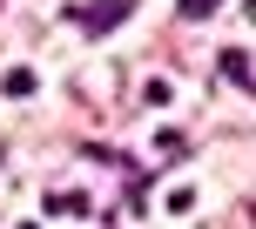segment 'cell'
I'll return each mask as SVG.
<instances>
[{"label":"cell","instance_id":"obj_2","mask_svg":"<svg viewBox=\"0 0 256 229\" xmlns=\"http://www.w3.org/2000/svg\"><path fill=\"white\" fill-rule=\"evenodd\" d=\"M216 68H222V81H230V88H243V94H250V74H256V68H250V48H222V61H216Z\"/></svg>","mask_w":256,"mask_h":229},{"label":"cell","instance_id":"obj_7","mask_svg":"<svg viewBox=\"0 0 256 229\" xmlns=\"http://www.w3.org/2000/svg\"><path fill=\"white\" fill-rule=\"evenodd\" d=\"M196 209V189H168V216H189Z\"/></svg>","mask_w":256,"mask_h":229},{"label":"cell","instance_id":"obj_3","mask_svg":"<svg viewBox=\"0 0 256 229\" xmlns=\"http://www.w3.org/2000/svg\"><path fill=\"white\" fill-rule=\"evenodd\" d=\"M34 88H40V81H34V68H7V81H0V94H7V102H27Z\"/></svg>","mask_w":256,"mask_h":229},{"label":"cell","instance_id":"obj_5","mask_svg":"<svg viewBox=\"0 0 256 229\" xmlns=\"http://www.w3.org/2000/svg\"><path fill=\"white\" fill-rule=\"evenodd\" d=\"M176 14H182V20H209V14H216V0H176Z\"/></svg>","mask_w":256,"mask_h":229},{"label":"cell","instance_id":"obj_1","mask_svg":"<svg viewBox=\"0 0 256 229\" xmlns=\"http://www.w3.org/2000/svg\"><path fill=\"white\" fill-rule=\"evenodd\" d=\"M128 14H135V0H81V7H68V20L81 34H115Z\"/></svg>","mask_w":256,"mask_h":229},{"label":"cell","instance_id":"obj_4","mask_svg":"<svg viewBox=\"0 0 256 229\" xmlns=\"http://www.w3.org/2000/svg\"><path fill=\"white\" fill-rule=\"evenodd\" d=\"M48 209H54V216H88V196H74V189H54V196H48Z\"/></svg>","mask_w":256,"mask_h":229},{"label":"cell","instance_id":"obj_6","mask_svg":"<svg viewBox=\"0 0 256 229\" xmlns=\"http://www.w3.org/2000/svg\"><path fill=\"white\" fill-rule=\"evenodd\" d=\"M142 102H148V108H168V102H176V88H168V81H148V88H142Z\"/></svg>","mask_w":256,"mask_h":229}]
</instances>
